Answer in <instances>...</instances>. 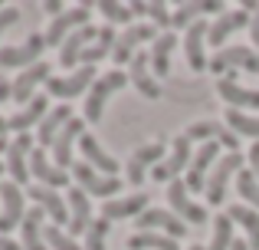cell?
Listing matches in <instances>:
<instances>
[{
  "label": "cell",
  "mask_w": 259,
  "mask_h": 250,
  "mask_svg": "<svg viewBox=\"0 0 259 250\" xmlns=\"http://www.w3.org/2000/svg\"><path fill=\"white\" fill-rule=\"evenodd\" d=\"M190 158H194V141H190L184 132L174 135L171 148H167V158L151 171V178H154V181H167V185H171V181H177L181 174H187Z\"/></svg>",
  "instance_id": "9"
},
{
  "label": "cell",
  "mask_w": 259,
  "mask_h": 250,
  "mask_svg": "<svg viewBox=\"0 0 259 250\" xmlns=\"http://www.w3.org/2000/svg\"><path fill=\"white\" fill-rule=\"evenodd\" d=\"M95 37H99V26H95V23H89V26H82V30L72 33V37L59 46V69H69V73L76 69L82 50H85L89 43H95Z\"/></svg>",
  "instance_id": "29"
},
{
  "label": "cell",
  "mask_w": 259,
  "mask_h": 250,
  "mask_svg": "<svg viewBox=\"0 0 259 250\" xmlns=\"http://www.w3.org/2000/svg\"><path fill=\"white\" fill-rule=\"evenodd\" d=\"M7 171V161H0V174H4Z\"/></svg>",
  "instance_id": "52"
},
{
  "label": "cell",
  "mask_w": 259,
  "mask_h": 250,
  "mask_svg": "<svg viewBox=\"0 0 259 250\" xmlns=\"http://www.w3.org/2000/svg\"><path fill=\"white\" fill-rule=\"evenodd\" d=\"M46 214L39 211L36 204L26 211V218H23V224H20V247L23 250H50L46 247V237H43V231H46Z\"/></svg>",
  "instance_id": "31"
},
{
  "label": "cell",
  "mask_w": 259,
  "mask_h": 250,
  "mask_svg": "<svg viewBox=\"0 0 259 250\" xmlns=\"http://www.w3.org/2000/svg\"><path fill=\"white\" fill-rule=\"evenodd\" d=\"M148 17H151L154 26H164V33H167V26H171V10H167L164 0H158V4H148Z\"/></svg>",
  "instance_id": "42"
},
{
  "label": "cell",
  "mask_w": 259,
  "mask_h": 250,
  "mask_svg": "<svg viewBox=\"0 0 259 250\" xmlns=\"http://www.w3.org/2000/svg\"><path fill=\"white\" fill-rule=\"evenodd\" d=\"M72 109H69V102H59V105H53L50 112L43 116V122L36 125V138H39V148H53V141L59 138V132H63L66 125L72 122Z\"/></svg>",
  "instance_id": "28"
},
{
  "label": "cell",
  "mask_w": 259,
  "mask_h": 250,
  "mask_svg": "<svg viewBox=\"0 0 259 250\" xmlns=\"http://www.w3.org/2000/svg\"><path fill=\"white\" fill-rule=\"evenodd\" d=\"M108 231H112V221H105L99 214V218L89 224L85 231V240H82V250H105V240H108Z\"/></svg>",
  "instance_id": "40"
},
{
  "label": "cell",
  "mask_w": 259,
  "mask_h": 250,
  "mask_svg": "<svg viewBox=\"0 0 259 250\" xmlns=\"http://www.w3.org/2000/svg\"><path fill=\"white\" fill-rule=\"evenodd\" d=\"M164 158H167L164 141H145V145L132 148V155H128V161H125V178H128V185L138 188L145 178H151V171Z\"/></svg>",
  "instance_id": "4"
},
{
  "label": "cell",
  "mask_w": 259,
  "mask_h": 250,
  "mask_svg": "<svg viewBox=\"0 0 259 250\" xmlns=\"http://www.w3.org/2000/svg\"><path fill=\"white\" fill-rule=\"evenodd\" d=\"M43 10L50 13V17H59V13H63V4H59V0H46V4H43Z\"/></svg>",
  "instance_id": "46"
},
{
  "label": "cell",
  "mask_w": 259,
  "mask_h": 250,
  "mask_svg": "<svg viewBox=\"0 0 259 250\" xmlns=\"http://www.w3.org/2000/svg\"><path fill=\"white\" fill-rule=\"evenodd\" d=\"M46 112H50V102H46V96H33L30 102H26L23 109L17 112V116H10V132H17V135L30 132V125H39Z\"/></svg>",
  "instance_id": "33"
},
{
  "label": "cell",
  "mask_w": 259,
  "mask_h": 250,
  "mask_svg": "<svg viewBox=\"0 0 259 250\" xmlns=\"http://www.w3.org/2000/svg\"><path fill=\"white\" fill-rule=\"evenodd\" d=\"M240 171H243V155L240 152L220 155V161L213 165V171H210V178H207V188H203L210 204H223V201H227V188Z\"/></svg>",
  "instance_id": "8"
},
{
  "label": "cell",
  "mask_w": 259,
  "mask_h": 250,
  "mask_svg": "<svg viewBox=\"0 0 259 250\" xmlns=\"http://www.w3.org/2000/svg\"><path fill=\"white\" fill-rule=\"evenodd\" d=\"M43 237H46V247H50V250H82L76 237H69V234H66V227L50 224L43 231Z\"/></svg>",
  "instance_id": "41"
},
{
  "label": "cell",
  "mask_w": 259,
  "mask_h": 250,
  "mask_svg": "<svg viewBox=\"0 0 259 250\" xmlns=\"http://www.w3.org/2000/svg\"><path fill=\"white\" fill-rule=\"evenodd\" d=\"M246 161H249V171H253V174H256V181H259V141H253V145H249Z\"/></svg>",
  "instance_id": "44"
},
{
  "label": "cell",
  "mask_w": 259,
  "mask_h": 250,
  "mask_svg": "<svg viewBox=\"0 0 259 250\" xmlns=\"http://www.w3.org/2000/svg\"><path fill=\"white\" fill-rule=\"evenodd\" d=\"M7 99H13V83L0 79V102H7Z\"/></svg>",
  "instance_id": "47"
},
{
  "label": "cell",
  "mask_w": 259,
  "mask_h": 250,
  "mask_svg": "<svg viewBox=\"0 0 259 250\" xmlns=\"http://www.w3.org/2000/svg\"><path fill=\"white\" fill-rule=\"evenodd\" d=\"M125 86H128V73H125V69H105V73H102V76L92 83V89H89V96H85V102H82V119H85V125L102 122L108 99H112L118 89H125Z\"/></svg>",
  "instance_id": "1"
},
{
  "label": "cell",
  "mask_w": 259,
  "mask_h": 250,
  "mask_svg": "<svg viewBox=\"0 0 259 250\" xmlns=\"http://www.w3.org/2000/svg\"><path fill=\"white\" fill-rule=\"evenodd\" d=\"M0 250H23L17 244V240H10V237H0Z\"/></svg>",
  "instance_id": "48"
},
{
  "label": "cell",
  "mask_w": 259,
  "mask_h": 250,
  "mask_svg": "<svg viewBox=\"0 0 259 250\" xmlns=\"http://www.w3.org/2000/svg\"><path fill=\"white\" fill-rule=\"evenodd\" d=\"M7 132H10V119L0 116V138H7Z\"/></svg>",
  "instance_id": "49"
},
{
  "label": "cell",
  "mask_w": 259,
  "mask_h": 250,
  "mask_svg": "<svg viewBox=\"0 0 259 250\" xmlns=\"http://www.w3.org/2000/svg\"><path fill=\"white\" fill-rule=\"evenodd\" d=\"M92 23V4H79V7H69V10H63L59 17L50 20V26H46V46H63L66 40L72 37L76 30H82V26Z\"/></svg>",
  "instance_id": "7"
},
{
  "label": "cell",
  "mask_w": 259,
  "mask_h": 250,
  "mask_svg": "<svg viewBox=\"0 0 259 250\" xmlns=\"http://www.w3.org/2000/svg\"><path fill=\"white\" fill-rule=\"evenodd\" d=\"M174 46H177V37H174L171 30H167V33H158V40L151 43L148 59H151L154 79H161V76H167V73H171V53H174Z\"/></svg>",
  "instance_id": "32"
},
{
  "label": "cell",
  "mask_w": 259,
  "mask_h": 250,
  "mask_svg": "<svg viewBox=\"0 0 259 250\" xmlns=\"http://www.w3.org/2000/svg\"><path fill=\"white\" fill-rule=\"evenodd\" d=\"M85 135V119H72L69 125L59 132V138L53 141V161H56L63 171H69L72 165H76V158H72V152H76V141Z\"/></svg>",
  "instance_id": "23"
},
{
  "label": "cell",
  "mask_w": 259,
  "mask_h": 250,
  "mask_svg": "<svg viewBox=\"0 0 259 250\" xmlns=\"http://www.w3.org/2000/svg\"><path fill=\"white\" fill-rule=\"evenodd\" d=\"M210 73H217V76H233L236 73H256L259 76V53L253 46H223V50H217L213 56H210Z\"/></svg>",
  "instance_id": "3"
},
{
  "label": "cell",
  "mask_w": 259,
  "mask_h": 250,
  "mask_svg": "<svg viewBox=\"0 0 259 250\" xmlns=\"http://www.w3.org/2000/svg\"><path fill=\"white\" fill-rule=\"evenodd\" d=\"M95 79H99V69H95V66H79V69L66 73V76H53L50 83H46V92L63 99V102H69V99H76V96H82V92L92 89Z\"/></svg>",
  "instance_id": "11"
},
{
  "label": "cell",
  "mask_w": 259,
  "mask_h": 250,
  "mask_svg": "<svg viewBox=\"0 0 259 250\" xmlns=\"http://www.w3.org/2000/svg\"><path fill=\"white\" fill-rule=\"evenodd\" d=\"M30 201H36V207L46 214V218H53V224L56 227H66L69 224V204H66V198H59L53 188H43V185H30Z\"/></svg>",
  "instance_id": "24"
},
{
  "label": "cell",
  "mask_w": 259,
  "mask_h": 250,
  "mask_svg": "<svg viewBox=\"0 0 259 250\" xmlns=\"http://www.w3.org/2000/svg\"><path fill=\"white\" fill-rule=\"evenodd\" d=\"M125 247L128 250H181V240L154 234V231H135L132 237L125 240Z\"/></svg>",
  "instance_id": "35"
},
{
  "label": "cell",
  "mask_w": 259,
  "mask_h": 250,
  "mask_svg": "<svg viewBox=\"0 0 259 250\" xmlns=\"http://www.w3.org/2000/svg\"><path fill=\"white\" fill-rule=\"evenodd\" d=\"M66 204H69V224H66V234H69V237H79V234H82L85 237L89 224L95 221L92 218V198H89L82 188L72 185L69 194H66Z\"/></svg>",
  "instance_id": "20"
},
{
  "label": "cell",
  "mask_w": 259,
  "mask_h": 250,
  "mask_svg": "<svg viewBox=\"0 0 259 250\" xmlns=\"http://www.w3.org/2000/svg\"><path fill=\"white\" fill-rule=\"evenodd\" d=\"M128 66H132V69H128V83H132L145 99H161V96H164V92H161V83L154 79V73H151V59H148V53H138Z\"/></svg>",
  "instance_id": "27"
},
{
  "label": "cell",
  "mask_w": 259,
  "mask_h": 250,
  "mask_svg": "<svg viewBox=\"0 0 259 250\" xmlns=\"http://www.w3.org/2000/svg\"><path fill=\"white\" fill-rule=\"evenodd\" d=\"M227 218L233 221V224L243 227L249 250H259V211H253L249 204H230L227 207Z\"/></svg>",
  "instance_id": "34"
},
{
  "label": "cell",
  "mask_w": 259,
  "mask_h": 250,
  "mask_svg": "<svg viewBox=\"0 0 259 250\" xmlns=\"http://www.w3.org/2000/svg\"><path fill=\"white\" fill-rule=\"evenodd\" d=\"M26 198H23V188L13 185V181H0V237L13 231V227L23 224L26 218Z\"/></svg>",
  "instance_id": "10"
},
{
  "label": "cell",
  "mask_w": 259,
  "mask_h": 250,
  "mask_svg": "<svg viewBox=\"0 0 259 250\" xmlns=\"http://www.w3.org/2000/svg\"><path fill=\"white\" fill-rule=\"evenodd\" d=\"M217 161H220V145H217V141H203V145L194 148L190 168H187V174H184V185H187L190 194L207 188V171H213Z\"/></svg>",
  "instance_id": "13"
},
{
  "label": "cell",
  "mask_w": 259,
  "mask_h": 250,
  "mask_svg": "<svg viewBox=\"0 0 259 250\" xmlns=\"http://www.w3.org/2000/svg\"><path fill=\"white\" fill-rule=\"evenodd\" d=\"M0 10H4V7H0Z\"/></svg>",
  "instance_id": "53"
},
{
  "label": "cell",
  "mask_w": 259,
  "mask_h": 250,
  "mask_svg": "<svg viewBox=\"0 0 259 250\" xmlns=\"http://www.w3.org/2000/svg\"><path fill=\"white\" fill-rule=\"evenodd\" d=\"M223 122H227V128L236 135V138H240V135H246V138L259 141V116H256V112H236V109H227Z\"/></svg>",
  "instance_id": "36"
},
{
  "label": "cell",
  "mask_w": 259,
  "mask_h": 250,
  "mask_svg": "<svg viewBox=\"0 0 259 250\" xmlns=\"http://www.w3.org/2000/svg\"><path fill=\"white\" fill-rule=\"evenodd\" d=\"M207 13H217V17H220L223 4L220 0H187V4H177L171 10V26L174 30H187V26H194L200 17H207Z\"/></svg>",
  "instance_id": "26"
},
{
  "label": "cell",
  "mask_w": 259,
  "mask_h": 250,
  "mask_svg": "<svg viewBox=\"0 0 259 250\" xmlns=\"http://www.w3.org/2000/svg\"><path fill=\"white\" fill-rule=\"evenodd\" d=\"M79 155H82V161L85 165H92L95 171H102V174H108V178H118V161H115V155H108L105 148H102V141L95 138V135H82L79 138Z\"/></svg>",
  "instance_id": "25"
},
{
  "label": "cell",
  "mask_w": 259,
  "mask_h": 250,
  "mask_svg": "<svg viewBox=\"0 0 259 250\" xmlns=\"http://www.w3.org/2000/svg\"><path fill=\"white\" fill-rule=\"evenodd\" d=\"M217 96L227 102V109L259 112V89H246V86H240L233 76H223L220 83H217Z\"/></svg>",
  "instance_id": "21"
},
{
  "label": "cell",
  "mask_w": 259,
  "mask_h": 250,
  "mask_svg": "<svg viewBox=\"0 0 259 250\" xmlns=\"http://www.w3.org/2000/svg\"><path fill=\"white\" fill-rule=\"evenodd\" d=\"M187 135L190 141H217L220 148H227V152H240V138H236L233 132L227 128V122H220V119H200V122H190L187 125Z\"/></svg>",
  "instance_id": "14"
},
{
  "label": "cell",
  "mask_w": 259,
  "mask_h": 250,
  "mask_svg": "<svg viewBox=\"0 0 259 250\" xmlns=\"http://www.w3.org/2000/svg\"><path fill=\"white\" fill-rule=\"evenodd\" d=\"M230 250H249V244H246V237H236V240H233V247H230Z\"/></svg>",
  "instance_id": "50"
},
{
  "label": "cell",
  "mask_w": 259,
  "mask_h": 250,
  "mask_svg": "<svg viewBox=\"0 0 259 250\" xmlns=\"http://www.w3.org/2000/svg\"><path fill=\"white\" fill-rule=\"evenodd\" d=\"M33 135L23 132L17 135V138L10 141V148H7V174H10L13 185L23 188L26 181H30V155H33Z\"/></svg>",
  "instance_id": "16"
},
{
  "label": "cell",
  "mask_w": 259,
  "mask_h": 250,
  "mask_svg": "<svg viewBox=\"0 0 259 250\" xmlns=\"http://www.w3.org/2000/svg\"><path fill=\"white\" fill-rule=\"evenodd\" d=\"M50 79H53V66L50 63H36V66H30V69H23L17 79H13V102L23 109V105L36 96L39 86H46Z\"/></svg>",
  "instance_id": "22"
},
{
  "label": "cell",
  "mask_w": 259,
  "mask_h": 250,
  "mask_svg": "<svg viewBox=\"0 0 259 250\" xmlns=\"http://www.w3.org/2000/svg\"><path fill=\"white\" fill-rule=\"evenodd\" d=\"M99 13L108 20V26H112V23H128V26H132L135 17H138L132 4H118V0H102V4H99Z\"/></svg>",
  "instance_id": "38"
},
{
  "label": "cell",
  "mask_w": 259,
  "mask_h": 250,
  "mask_svg": "<svg viewBox=\"0 0 259 250\" xmlns=\"http://www.w3.org/2000/svg\"><path fill=\"white\" fill-rule=\"evenodd\" d=\"M135 227H138V231L164 234V237H174V240H181L184 234H187V224H184L174 211H167V207H148V211L135 221Z\"/></svg>",
  "instance_id": "17"
},
{
  "label": "cell",
  "mask_w": 259,
  "mask_h": 250,
  "mask_svg": "<svg viewBox=\"0 0 259 250\" xmlns=\"http://www.w3.org/2000/svg\"><path fill=\"white\" fill-rule=\"evenodd\" d=\"M154 40H158V26L154 23H132L125 33H118V40H115V50H112L115 66H128L135 56H138V46L141 43H154Z\"/></svg>",
  "instance_id": "12"
},
{
  "label": "cell",
  "mask_w": 259,
  "mask_h": 250,
  "mask_svg": "<svg viewBox=\"0 0 259 250\" xmlns=\"http://www.w3.org/2000/svg\"><path fill=\"white\" fill-rule=\"evenodd\" d=\"M17 20H20V10H17V7H4V10H0V37H4V33L10 30Z\"/></svg>",
  "instance_id": "43"
},
{
  "label": "cell",
  "mask_w": 259,
  "mask_h": 250,
  "mask_svg": "<svg viewBox=\"0 0 259 250\" xmlns=\"http://www.w3.org/2000/svg\"><path fill=\"white\" fill-rule=\"evenodd\" d=\"M69 174H72V185L82 188L89 198H99L102 204L112 201V198H118V191L125 188V181H121V178H108V174L95 171V168L85 165V161H76V165L69 168Z\"/></svg>",
  "instance_id": "2"
},
{
  "label": "cell",
  "mask_w": 259,
  "mask_h": 250,
  "mask_svg": "<svg viewBox=\"0 0 259 250\" xmlns=\"http://www.w3.org/2000/svg\"><path fill=\"white\" fill-rule=\"evenodd\" d=\"M187 250H203V247H200V244H190V247H187Z\"/></svg>",
  "instance_id": "51"
},
{
  "label": "cell",
  "mask_w": 259,
  "mask_h": 250,
  "mask_svg": "<svg viewBox=\"0 0 259 250\" xmlns=\"http://www.w3.org/2000/svg\"><path fill=\"white\" fill-rule=\"evenodd\" d=\"M30 178H36V185H43V188H66L69 185L72 188V174L69 171H63V168L56 165V161H50V155H46V148H33V155H30Z\"/></svg>",
  "instance_id": "15"
},
{
  "label": "cell",
  "mask_w": 259,
  "mask_h": 250,
  "mask_svg": "<svg viewBox=\"0 0 259 250\" xmlns=\"http://www.w3.org/2000/svg\"><path fill=\"white\" fill-rule=\"evenodd\" d=\"M233 240H236L233 221H230L227 214H217L213 224H210V244L203 247V250H230V247H233Z\"/></svg>",
  "instance_id": "37"
},
{
  "label": "cell",
  "mask_w": 259,
  "mask_h": 250,
  "mask_svg": "<svg viewBox=\"0 0 259 250\" xmlns=\"http://www.w3.org/2000/svg\"><path fill=\"white\" fill-rule=\"evenodd\" d=\"M249 40H253V50L259 53V10L253 13V23H249Z\"/></svg>",
  "instance_id": "45"
},
{
  "label": "cell",
  "mask_w": 259,
  "mask_h": 250,
  "mask_svg": "<svg viewBox=\"0 0 259 250\" xmlns=\"http://www.w3.org/2000/svg\"><path fill=\"white\" fill-rule=\"evenodd\" d=\"M207 30L210 23L207 20H197L194 26L184 30V59L194 73H207L210 59H207Z\"/></svg>",
  "instance_id": "19"
},
{
  "label": "cell",
  "mask_w": 259,
  "mask_h": 250,
  "mask_svg": "<svg viewBox=\"0 0 259 250\" xmlns=\"http://www.w3.org/2000/svg\"><path fill=\"white\" fill-rule=\"evenodd\" d=\"M148 207H151V204H148V194L135 191L132 198H112V201H105V204H102V218H105V221H128V218L138 221Z\"/></svg>",
  "instance_id": "30"
},
{
  "label": "cell",
  "mask_w": 259,
  "mask_h": 250,
  "mask_svg": "<svg viewBox=\"0 0 259 250\" xmlns=\"http://www.w3.org/2000/svg\"><path fill=\"white\" fill-rule=\"evenodd\" d=\"M43 50H46V37L43 33H30L23 43H7L0 46V69H30V66L43 63Z\"/></svg>",
  "instance_id": "5"
},
{
  "label": "cell",
  "mask_w": 259,
  "mask_h": 250,
  "mask_svg": "<svg viewBox=\"0 0 259 250\" xmlns=\"http://www.w3.org/2000/svg\"><path fill=\"white\" fill-rule=\"evenodd\" d=\"M253 23V17H249V10H243V7H236V10H223L220 17L210 20V30H207V43L210 46H227L230 37H233L236 30H243V26Z\"/></svg>",
  "instance_id": "18"
},
{
  "label": "cell",
  "mask_w": 259,
  "mask_h": 250,
  "mask_svg": "<svg viewBox=\"0 0 259 250\" xmlns=\"http://www.w3.org/2000/svg\"><path fill=\"white\" fill-rule=\"evenodd\" d=\"M167 211H174L187 227H203V224L210 221V211L200 204V201L190 198L184 178H177V181H171V185H167Z\"/></svg>",
  "instance_id": "6"
},
{
  "label": "cell",
  "mask_w": 259,
  "mask_h": 250,
  "mask_svg": "<svg viewBox=\"0 0 259 250\" xmlns=\"http://www.w3.org/2000/svg\"><path fill=\"white\" fill-rule=\"evenodd\" d=\"M236 194L243 198V204H249L253 211H259V181L249 168H243V171L236 174Z\"/></svg>",
  "instance_id": "39"
}]
</instances>
